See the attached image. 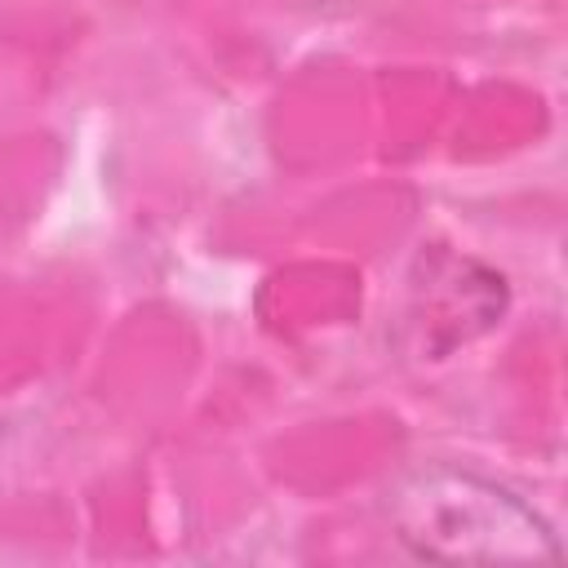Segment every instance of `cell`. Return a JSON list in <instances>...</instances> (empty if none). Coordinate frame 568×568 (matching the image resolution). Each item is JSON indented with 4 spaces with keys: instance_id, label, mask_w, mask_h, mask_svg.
I'll return each instance as SVG.
<instances>
[{
    "instance_id": "cell-1",
    "label": "cell",
    "mask_w": 568,
    "mask_h": 568,
    "mask_svg": "<svg viewBox=\"0 0 568 568\" xmlns=\"http://www.w3.org/2000/svg\"><path fill=\"white\" fill-rule=\"evenodd\" d=\"M395 537L430 564H559V537L510 488L470 470L435 466L390 493Z\"/></svg>"
}]
</instances>
